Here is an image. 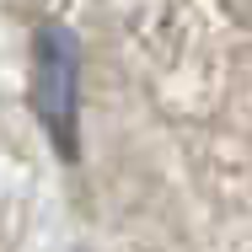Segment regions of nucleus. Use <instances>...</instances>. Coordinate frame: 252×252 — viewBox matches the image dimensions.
Masks as SVG:
<instances>
[{"instance_id": "f257e3e1", "label": "nucleus", "mask_w": 252, "mask_h": 252, "mask_svg": "<svg viewBox=\"0 0 252 252\" xmlns=\"http://www.w3.org/2000/svg\"><path fill=\"white\" fill-rule=\"evenodd\" d=\"M75 102H81V43L70 27H38L32 38V107L43 118V134L64 161H75Z\"/></svg>"}]
</instances>
